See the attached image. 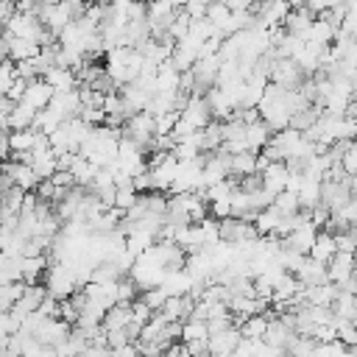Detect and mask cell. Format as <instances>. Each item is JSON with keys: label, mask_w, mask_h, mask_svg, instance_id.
<instances>
[{"label": "cell", "mask_w": 357, "mask_h": 357, "mask_svg": "<svg viewBox=\"0 0 357 357\" xmlns=\"http://www.w3.org/2000/svg\"><path fill=\"white\" fill-rule=\"evenodd\" d=\"M257 156H259V153H254V151L229 153V173H231L234 178H240V176H251V173H259V170H257Z\"/></svg>", "instance_id": "7402d4cb"}, {"label": "cell", "mask_w": 357, "mask_h": 357, "mask_svg": "<svg viewBox=\"0 0 357 357\" xmlns=\"http://www.w3.org/2000/svg\"><path fill=\"white\" fill-rule=\"evenodd\" d=\"M326 271H329V282H335V284L340 287L343 282H349V279L354 276V254H349V251H337V254L329 259Z\"/></svg>", "instance_id": "5bb4252c"}, {"label": "cell", "mask_w": 357, "mask_h": 357, "mask_svg": "<svg viewBox=\"0 0 357 357\" xmlns=\"http://www.w3.org/2000/svg\"><path fill=\"white\" fill-rule=\"evenodd\" d=\"M170 3H173V6H176V8H181V6H184V3H187V0H170Z\"/></svg>", "instance_id": "bcb514c9"}, {"label": "cell", "mask_w": 357, "mask_h": 357, "mask_svg": "<svg viewBox=\"0 0 357 357\" xmlns=\"http://www.w3.org/2000/svg\"><path fill=\"white\" fill-rule=\"evenodd\" d=\"M47 106H50L61 120H70V117H78V112H81V95H78V89L56 92Z\"/></svg>", "instance_id": "ac0fdd59"}, {"label": "cell", "mask_w": 357, "mask_h": 357, "mask_svg": "<svg viewBox=\"0 0 357 357\" xmlns=\"http://www.w3.org/2000/svg\"><path fill=\"white\" fill-rule=\"evenodd\" d=\"M310 75L296 64V59H276L273 64V73H271V84L282 86V89H298Z\"/></svg>", "instance_id": "277c9868"}, {"label": "cell", "mask_w": 357, "mask_h": 357, "mask_svg": "<svg viewBox=\"0 0 357 357\" xmlns=\"http://www.w3.org/2000/svg\"><path fill=\"white\" fill-rule=\"evenodd\" d=\"M273 206H276L279 212H284V215L298 212V192H296V190H282V192H276V195H273Z\"/></svg>", "instance_id": "836d02e7"}, {"label": "cell", "mask_w": 357, "mask_h": 357, "mask_svg": "<svg viewBox=\"0 0 357 357\" xmlns=\"http://www.w3.org/2000/svg\"><path fill=\"white\" fill-rule=\"evenodd\" d=\"M296 279H298L304 287H315V284L329 282V271H326L324 262H318V259H312V257L307 254V257L301 259V265L296 268Z\"/></svg>", "instance_id": "8fae6325"}, {"label": "cell", "mask_w": 357, "mask_h": 357, "mask_svg": "<svg viewBox=\"0 0 357 357\" xmlns=\"http://www.w3.org/2000/svg\"><path fill=\"white\" fill-rule=\"evenodd\" d=\"M45 298H47V287H45L42 282H36V284H28V282H25V293L20 296V301H17L11 310H14V312H20V315L25 318L28 312H36V310H39V304H42Z\"/></svg>", "instance_id": "9a60e30c"}, {"label": "cell", "mask_w": 357, "mask_h": 357, "mask_svg": "<svg viewBox=\"0 0 357 357\" xmlns=\"http://www.w3.org/2000/svg\"><path fill=\"white\" fill-rule=\"evenodd\" d=\"M243 335H240V326H231L226 332H218V335H209V357H231L234 349L240 346Z\"/></svg>", "instance_id": "7c38bea8"}, {"label": "cell", "mask_w": 357, "mask_h": 357, "mask_svg": "<svg viewBox=\"0 0 357 357\" xmlns=\"http://www.w3.org/2000/svg\"><path fill=\"white\" fill-rule=\"evenodd\" d=\"M14 11H17V3L14 0H0V28L8 25V20L14 17Z\"/></svg>", "instance_id": "f35d334b"}, {"label": "cell", "mask_w": 357, "mask_h": 357, "mask_svg": "<svg viewBox=\"0 0 357 357\" xmlns=\"http://www.w3.org/2000/svg\"><path fill=\"white\" fill-rule=\"evenodd\" d=\"M142 64H145V56L137 47H114L106 56V73L114 78L117 86L137 81L142 73Z\"/></svg>", "instance_id": "6da1fadb"}, {"label": "cell", "mask_w": 357, "mask_h": 357, "mask_svg": "<svg viewBox=\"0 0 357 357\" xmlns=\"http://www.w3.org/2000/svg\"><path fill=\"white\" fill-rule=\"evenodd\" d=\"M128 321H131V304L117 301L114 307L106 310L100 326H103V332H112V329H123V326H128Z\"/></svg>", "instance_id": "603a6c76"}, {"label": "cell", "mask_w": 357, "mask_h": 357, "mask_svg": "<svg viewBox=\"0 0 357 357\" xmlns=\"http://www.w3.org/2000/svg\"><path fill=\"white\" fill-rule=\"evenodd\" d=\"M290 3V8H301V6H307V0H287Z\"/></svg>", "instance_id": "ee69618b"}, {"label": "cell", "mask_w": 357, "mask_h": 357, "mask_svg": "<svg viewBox=\"0 0 357 357\" xmlns=\"http://www.w3.org/2000/svg\"><path fill=\"white\" fill-rule=\"evenodd\" d=\"M50 181H53L56 187H73V184H75V178H73L70 170H56V173L50 176Z\"/></svg>", "instance_id": "b9f144b4"}, {"label": "cell", "mask_w": 357, "mask_h": 357, "mask_svg": "<svg viewBox=\"0 0 357 357\" xmlns=\"http://www.w3.org/2000/svg\"><path fill=\"white\" fill-rule=\"evenodd\" d=\"M45 81H47L56 92L78 89V75H75V70H70V67H50L47 75H45Z\"/></svg>", "instance_id": "ffe728a7"}, {"label": "cell", "mask_w": 357, "mask_h": 357, "mask_svg": "<svg viewBox=\"0 0 357 357\" xmlns=\"http://www.w3.org/2000/svg\"><path fill=\"white\" fill-rule=\"evenodd\" d=\"M25 86H28V81H25V78H14V84H11V89H8V95H6V98H11L14 103H20V100H22V95H25Z\"/></svg>", "instance_id": "ab89813d"}, {"label": "cell", "mask_w": 357, "mask_h": 357, "mask_svg": "<svg viewBox=\"0 0 357 357\" xmlns=\"http://www.w3.org/2000/svg\"><path fill=\"white\" fill-rule=\"evenodd\" d=\"M137 298H142L153 312H159L162 310V304L167 301V293H165V287L159 284V287H148V290H139V296Z\"/></svg>", "instance_id": "e575fe53"}, {"label": "cell", "mask_w": 357, "mask_h": 357, "mask_svg": "<svg viewBox=\"0 0 357 357\" xmlns=\"http://www.w3.org/2000/svg\"><path fill=\"white\" fill-rule=\"evenodd\" d=\"M70 173H73V178H75V184L89 187L92 178H95V173H98V165H92L86 156L75 153V156H73V165H70Z\"/></svg>", "instance_id": "83f0119b"}, {"label": "cell", "mask_w": 357, "mask_h": 357, "mask_svg": "<svg viewBox=\"0 0 357 357\" xmlns=\"http://www.w3.org/2000/svg\"><path fill=\"white\" fill-rule=\"evenodd\" d=\"M332 312L337 321H349V324H357V293H349V290H340L335 304H332Z\"/></svg>", "instance_id": "44dd1931"}, {"label": "cell", "mask_w": 357, "mask_h": 357, "mask_svg": "<svg viewBox=\"0 0 357 357\" xmlns=\"http://www.w3.org/2000/svg\"><path fill=\"white\" fill-rule=\"evenodd\" d=\"M192 307H195V298L187 293V296H167V301L162 304V315L167 318V321H178V324H184L187 318H190V312H192Z\"/></svg>", "instance_id": "2e32d148"}, {"label": "cell", "mask_w": 357, "mask_h": 357, "mask_svg": "<svg viewBox=\"0 0 357 357\" xmlns=\"http://www.w3.org/2000/svg\"><path fill=\"white\" fill-rule=\"evenodd\" d=\"M259 176H262V187H265L271 195L287 190V181H290L287 162H268V165L259 170Z\"/></svg>", "instance_id": "9c48e42d"}, {"label": "cell", "mask_w": 357, "mask_h": 357, "mask_svg": "<svg viewBox=\"0 0 357 357\" xmlns=\"http://www.w3.org/2000/svg\"><path fill=\"white\" fill-rule=\"evenodd\" d=\"M20 279H22V257L3 251L0 254V284L20 282Z\"/></svg>", "instance_id": "4316f807"}, {"label": "cell", "mask_w": 357, "mask_h": 357, "mask_svg": "<svg viewBox=\"0 0 357 357\" xmlns=\"http://www.w3.org/2000/svg\"><path fill=\"white\" fill-rule=\"evenodd\" d=\"M315 351V337L310 335H296L287 346V357H312Z\"/></svg>", "instance_id": "d6a6232c"}, {"label": "cell", "mask_w": 357, "mask_h": 357, "mask_svg": "<svg viewBox=\"0 0 357 357\" xmlns=\"http://www.w3.org/2000/svg\"><path fill=\"white\" fill-rule=\"evenodd\" d=\"M47 268H50L47 257H22V282H28V284L45 282Z\"/></svg>", "instance_id": "d4e9b609"}, {"label": "cell", "mask_w": 357, "mask_h": 357, "mask_svg": "<svg viewBox=\"0 0 357 357\" xmlns=\"http://www.w3.org/2000/svg\"><path fill=\"white\" fill-rule=\"evenodd\" d=\"M53 95H56V89H53L45 78H31V81H28V86H25L22 103H28L31 109L42 112V109H47V103L53 100Z\"/></svg>", "instance_id": "ba28073f"}, {"label": "cell", "mask_w": 357, "mask_h": 357, "mask_svg": "<svg viewBox=\"0 0 357 357\" xmlns=\"http://www.w3.org/2000/svg\"><path fill=\"white\" fill-rule=\"evenodd\" d=\"M209 212H212L218 220L229 218V215H231V198H229V201H212V204H209Z\"/></svg>", "instance_id": "74e56055"}, {"label": "cell", "mask_w": 357, "mask_h": 357, "mask_svg": "<svg viewBox=\"0 0 357 357\" xmlns=\"http://www.w3.org/2000/svg\"><path fill=\"white\" fill-rule=\"evenodd\" d=\"M162 357H190V351H187L184 340H181V343L176 340V343H170V346L165 349V354H162Z\"/></svg>", "instance_id": "7bdbcfd3"}, {"label": "cell", "mask_w": 357, "mask_h": 357, "mask_svg": "<svg viewBox=\"0 0 357 357\" xmlns=\"http://www.w3.org/2000/svg\"><path fill=\"white\" fill-rule=\"evenodd\" d=\"M315 17H318V14H315L310 6H301V8H290L282 25H284V31H287V33H296V36H301V39H304V33L312 28Z\"/></svg>", "instance_id": "4fadbf2b"}, {"label": "cell", "mask_w": 357, "mask_h": 357, "mask_svg": "<svg viewBox=\"0 0 357 357\" xmlns=\"http://www.w3.org/2000/svg\"><path fill=\"white\" fill-rule=\"evenodd\" d=\"M3 173L11 178L14 187H20V190H25V192H31V190L39 184V178H36V173H33V167H31L28 162H17V159H11V162L3 165Z\"/></svg>", "instance_id": "30bf717a"}, {"label": "cell", "mask_w": 357, "mask_h": 357, "mask_svg": "<svg viewBox=\"0 0 357 357\" xmlns=\"http://www.w3.org/2000/svg\"><path fill=\"white\" fill-rule=\"evenodd\" d=\"M315 237H318V226H312V220H301L287 237H282V243H284L287 248L298 251V254H310Z\"/></svg>", "instance_id": "52a82bcc"}, {"label": "cell", "mask_w": 357, "mask_h": 357, "mask_svg": "<svg viewBox=\"0 0 357 357\" xmlns=\"http://www.w3.org/2000/svg\"><path fill=\"white\" fill-rule=\"evenodd\" d=\"M187 3H201V6H209V3H215V0H187Z\"/></svg>", "instance_id": "f6af8a7d"}, {"label": "cell", "mask_w": 357, "mask_h": 357, "mask_svg": "<svg viewBox=\"0 0 357 357\" xmlns=\"http://www.w3.org/2000/svg\"><path fill=\"white\" fill-rule=\"evenodd\" d=\"M78 357H114V354H112L109 346H95V343H89Z\"/></svg>", "instance_id": "60d3db41"}, {"label": "cell", "mask_w": 357, "mask_h": 357, "mask_svg": "<svg viewBox=\"0 0 357 357\" xmlns=\"http://www.w3.org/2000/svg\"><path fill=\"white\" fill-rule=\"evenodd\" d=\"M31 167H33V173H36L39 181H42V178H50V176L59 170V156H56V151H53V148H47V151H31Z\"/></svg>", "instance_id": "d6986e66"}, {"label": "cell", "mask_w": 357, "mask_h": 357, "mask_svg": "<svg viewBox=\"0 0 357 357\" xmlns=\"http://www.w3.org/2000/svg\"><path fill=\"white\" fill-rule=\"evenodd\" d=\"M45 287L53 298L64 301L70 298L81 284H78V276H75V268L73 262H50L47 273H45Z\"/></svg>", "instance_id": "7a4b0ae2"}, {"label": "cell", "mask_w": 357, "mask_h": 357, "mask_svg": "<svg viewBox=\"0 0 357 357\" xmlns=\"http://www.w3.org/2000/svg\"><path fill=\"white\" fill-rule=\"evenodd\" d=\"M176 6L170 0H148V25H151V36H159V33H167L170 31V22L176 20Z\"/></svg>", "instance_id": "5b68a950"}, {"label": "cell", "mask_w": 357, "mask_h": 357, "mask_svg": "<svg viewBox=\"0 0 357 357\" xmlns=\"http://www.w3.org/2000/svg\"><path fill=\"white\" fill-rule=\"evenodd\" d=\"M70 324L64 321V318H45L39 326H36V332H33V337L42 343V346H59V343H64L67 337H70Z\"/></svg>", "instance_id": "8992f818"}, {"label": "cell", "mask_w": 357, "mask_h": 357, "mask_svg": "<svg viewBox=\"0 0 357 357\" xmlns=\"http://www.w3.org/2000/svg\"><path fill=\"white\" fill-rule=\"evenodd\" d=\"M3 33H6V42H8V59H11V61L33 59V56H39V53H42V45H39V42L25 39V36H11L6 28H3Z\"/></svg>", "instance_id": "e0dca14e"}, {"label": "cell", "mask_w": 357, "mask_h": 357, "mask_svg": "<svg viewBox=\"0 0 357 357\" xmlns=\"http://www.w3.org/2000/svg\"><path fill=\"white\" fill-rule=\"evenodd\" d=\"M351 201V173L349 176H324L321 181V206L340 212Z\"/></svg>", "instance_id": "3957f363"}, {"label": "cell", "mask_w": 357, "mask_h": 357, "mask_svg": "<svg viewBox=\"0 0 357 357\" xmlns=\"http://www.w3.org/2000/svg\"><path fill=\"white\" fill-rule=\"evenodd\" d=\"M89 3H98V0H89Z\"/></svg>", "instance_id": "7dc6e473"}, {"label": "cell", "mask_w": 357, "mask_h": 357, "mask_svg": "<svg viewBox=\"0 0 357 357\" xmlns=\"http://www.w3.org/2000/svg\"><path fill=\"white\" fill-rule=\"evenodd\" d=\"M33 117H36V109H31L28 103H14L11 114L6 117V128L8 131H22V128H31L33 126Z\"/></svg>", "instance_id": "cb8c5ba5"}, {"label": "cell", "mask_w": 357, "mask_h": 357, "mask_svg": "<svg viewBox=\"0 0 357 357\" xmlns=\"http://www.w3.org/2000/svg\"><path fill=\"white\" fill-rule=\"evenodd\" d=\"M8 142H11V153H28L36 145V131L33 128H22V131H8Z\"/></svg>", "instance_id": "4dcf8cb0"}, {"label": "cell", "mask_w": 357, "mask_h": 357, "mask_svg": "<svg viewBox=\"0 0 357 357\" xmlns=\"http://www.w3.org/2000/svg\"><path fill=\"white\" fill-rule=\"evenodd\" d=\"M321 114H324V109H321V106L307 103L304 109H298V112L290 117V128H296V131H307V128H312V126L321 120Z\"/></svg>", "instance_id": "f1b7e54d"}, {"label": "cell", "mask_w": 357, "mask_h": 357, "mask_svg": "<svg viewBox=\"0 0 357 357\" xmlns=\"http://www.w3.org/2000/svg\"><path fill=\"white\" fill-rule=\"evenodd\" d=\"M335 329H337V340L349 349H357V324H349V321H337L335 318Z\"/></svg>", "instance_id": "d590c367"}, {"label": "cell", "mask_w": 357, "mask_h": 357, "mask_svg": "<svg viewBox=\"0 0 357 357\" xmlns=\"http://www.w3.org/2000/svg\"><path fill=\"white\" fill-rule=\"evenodd\" d=\"M268 321H271L268 312H257V315H251V318H245V321L240 324V335H243L245 340H259V337H265Z\"/></svg>", "instance_id": "f546056e"}, {"label": "cell", "mask_w": 357, "mask_h": 357, "mask_svg": "<svg viewBox=\"0 0 357 357\" xmlns=\"http://www.w3.org/2000/svg\"><path fill=\"white\" fill-rule=\"evenodd\" d=\"M178 117H181V112H165V114H156V137H159V134H173Z\"/></svg>", "instance_id": "8d00e7d4"}, {"label": "cell", "mask_w": 357, "mask_h": 357, "mask_svg": "<svg viewBox=\"0 0 357 357\" xmlns=\"http://www.w3.org/2000/svg\"><path fill=\"white\" fill-rule=\"evenodd\" d=\"M204 337H209V326H206V321L187 318V321L181 324V340H184V343H187V340H204Z\"/></svg>", "instance_id": "1f68e13d"}, {"label": "cell", "mask_w": 357, "mask_h": 357, "mask_svg": "<svg viewBox=\"0 0 357 357\" xmlns=\"http://www.w3.org/2000/svg\"><path fill=\"white\" fill-rule=\"evenodd\" d=\"M335 254H337L335 237H332L329 231H321V229H318V237H315V243H312V248H310V257L318 259V262H324V265H329V259H332Z\"/></svg>", "instance_id": "484cf974"}]
</instances>
